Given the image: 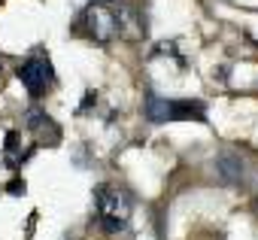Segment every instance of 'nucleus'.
Listing matches in <instances>:
<instances>
[{"label":"nucleus","mask_w":258,"mask_h":240,"mask_svg":"<svg viewBox=\"0 0 258 240\" xmlns=\"http://www.w3.org/2000/svg\"><path fill=\"white\" fill-rule=\"evenodd\" d=\"M4 155H7L10 167H19V164L28 158V152L22 149V137H19V131H10V134H7V149H4Z\"/></svg>","instance_id":"0eeeda50"},{"label":"nucleus","mask_w":258,"mask_h":240,"mask_svg":"<svg viewBox=\"0 0 258 240\" xmlns=\"http://www.w3.org/2000/svg\"><path fill=\"white\" fill-rule=\"evenodd\" d=\"M94 210H97V225L109 234H118L127 228V219H131V198L115 186H97Z\"/></svg>","instance_id":"f257e3e1"},{"label":"nucleus","mask_w":258,"mask_h":240,"mask_svg":"<svg viewBox=\"0 0 258 240\" xmlns=\"http://www.w3.org/2000/svg\"><path fill=\"white\" fill-rule=\"evenodd\" d=\"M19 79H22V85H25L34 97H40V94H46V91L55 85V70H52V64H49L46 58L34 55V58L22 61V67H19Z\"/></svg>","instance_id":"7ed1b4c3"},{"label":"nucleus","mask_w":258,"mask_h":240,"mask_svg":"<svg viewBox=\"0 0 258 240\" xmlns=\"http://www.w3.org/2000/svg\"><path fill=\"white\" fill-rule=\"evenodd\" d=\"M216 173H219L222 183L237 186V183H243V176H246V164H243V158H240L237 152H219V155H216Z\"/></svg>","instance_id":"423d86ee"},{"label":"nucleus","mask_w":258,"mask_h":240,"mask_svg":"<svg viewBox=\"0 0 258 240\" xmlns=\"http://www.w3.org/2000/svg\"><path fill=\"white\" fill-rule=\"evenodd\" d=\"M10 192H13V195H19V192H25V183H19V179H16V183H10Z\"/></svg>","instance_id":"6e6552de"},{"label":"nucleus","mask_w":258,"mask_h":240,"mask_svg":"<svg viewBox=\"0 0 258 240\" xmlns=\"http://www.w3.org/2000/svg\"><path fill=\"white\" fill-rule=\"evenodd\" d=\"M146 115L155 125L179 122V118H198V122H207V112H204L201 100H167V97H158V94L146 97Z\"/></svg>","instance_id":"f03ea898"},{"label":"nucleus","mask_w":258,"mask_h":240,"mask_svg":"<svg viewBox=\"0 0 258 240\" xmlns=\"http://www.w3.org/2000/svg\"><path fill=\"white\" fill-rule=\"evenodd\" d=\"M25 128L34 134V140H37L40 146H58V143H61V128H58V122H55L46 109H40V106H31V109L25 112Z\"/></svg>","instance_id":"20e7f679"},{"label":"nucleus","mask_w":258,"mask_h":240,"mask_svg":"<svg viewBox=\"0 0 258 240\" xmlns=\"http://www.w3.org/2000/svg\"><path fill=\"white\" fill-rule=\"evenodd\" d=\"M106 4H118V0H106Z\"/></svg>","instance_id":"1a4fd4ad"},{"label":"nucleus","mask_w":258,"mask_h":240,"mask_svg":"<svg viewBox=\"0 0 258 240\" xmlns=\"http://www.w3.org/2000/svg\"><path fill=\"white\" fill-rule=\"evenodd\" d=\"M85 28L97 43H109L118 31V19L103 7H88L85 10Z\"/></svg>","instance_id":"39448f33"},{"label":"nucleus","mask_w":258,"mask_h":240,"mask_svg":"<svg viewBox=\"0 0 258 240\" xmlns=\"http://www.w3.org/2000/svg\"><path fill=\"white\" fill-rule=\"evenodd\" d=\"M0 73H4V67H0Z\"/></svg>","instance_id":"9d476101"}]
</instances>
